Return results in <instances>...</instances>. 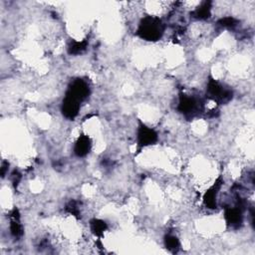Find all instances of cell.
Here are the masks:
<instances>
[{"instance_id": "obj_4", "label": "cell", "mask_w": 255, "mask_h": 255, "mask_svg": "<svg viewBox=\"0 0 255 255\" xmlns=\"http://www.w3.org/2000/svg\"><path fill=\"white\" fill-rule=\"evenodd\" d=\"M202 109V103L200 100L191 95L183 93L179 94L177 111L185 117H193Z\"/></svg>"}, {"instance_id": "obj_10", "label": "cell", "mask_w": 255, "mask_h": 255, "mask_svg": "<svg viewBox=\"0 0 255 255\" xmlns=\"http://www.w3.org/2000/svg\"><path fill=\"white\" fill-rule=\"evenodd\" d=\"M9 218H10V225H9L10 233L15 238L21 237L23 235L24 231H23V226L20 221V213H19L18 208H16V207L13 208V210L9 214Z\"/></svg>"}, {"instance_id": "obj_17", "label": "cell", "mask_w": 255, "mask_h": 255, "mask_svg": "<svg viewBox=\"0 0 255 255\" xmlns=\"http://www.w3.org/2000/svg\"><path fill=\"white\" fill-rule=\"evenodd\" d=\"M11 175H12V184L14 185V187H16L19 184V181L21 179V174L18 171L14 170V172Z\"/></svg>"}, {"instance_id": "obj_5", "label": "cell", "mask_w": 255, "mask_h": 255, "mask_svg": "<svg viewBox=\"0 0 255 255\" xmlns=\"http://www.w3.org/2000/svg\"><path fill=\"white\" fill-rule=\"evenodd\" d=\"M245 202L238 199V203L233 207H226L224 209V219L227 226L231 228H239L243 223V211Z\"/></svg>"}, {"instance_id": "obj_11", "label": "cell", "mask_w": 255, "mask_h": 255, "mask_svg": "<svg viewBox=\"0 0 255 255\" xmlns=\"http://www.w3.org/2000/svg\"><path fill=\"white\" fill-rule=\"evenodd\" d=\"M211 1H203L192 12L191 16L197 20H206L211 16Z\"/></svg>"}, {"instance_id": "obj_7", "label": "cell", "mask_w": 255, "mask_h": 255, "mask_svg": "<svg viewBox=\"0 0 255 255\" xmlns=\"http://www.w3.org/2000/svg\"><path fill=\"white\" fill-rule=\"evenodd\" d=\"M222 184H223V179H222V176L219 175L217 179L214 181V183L204 192L202 201L206 208L215 209L217 207V203H216L217 196Z\"/></svg>"}, {"instance_id": "obj_3", "label": "cell", "mask_w": 255, "mask_h": 255, "mask_svg": "<svg viewBox=\"0 0 255 255\" xmlns=\"http://www.w3.org/2000/svg\"><path fill=\"white\" fill-rule=\"evenodd\" d=\"M158 140V134L156 130L142 122L138 121L137 130H136V151L140 150L146 146L154 144Z\"/></svg>"}, {"instance_id": "obj_8", "label": "cell", "mask_w": 255, "mask_h": 255, "mask_svg": "<svg viewBox=\"0 0 255 255\" xmlns=\"http://www.w3.org/2000/svg\"><path fill=\"white\" fill-rule=\"evenodd\" d=\"M80 107L81 102L66 94L61 105V112L65 118L69 120H74L79 114Z\"/></svg>"}, {"instance_id": "obj_2", "label": "cell", "mask_w": 255, "mask_h": 255, "mask_svg": "<svg viewBox=\"0 0 255 255\" xmlns=\"http://www.w3.org/2000/svg\"><path fill=\"white\" fill-rule=\"evenodd\" d=\"M206 97L217 104H226L233 98V93L230 89L225 88L217 80L209 76L206 85Z\"/></svg>"}, {"instance_id": "obj_15", "label": "cell", "mask_w": 255, "mask_h": 255, "mask_svg": "<svg viewBox=\"0 0 255 255\" xmlns=\"http://www.w3.org/2000/svg\"><path fill=\"white\" fill-rule=\"evenodd\" d=\"M65 209H66V211H67L69 214L75 216L76 218H80V216H81V211H80V208H79V205H78V202H77V201H75V200L69 201V202L67 203Z\"/></svg>"}, {"instance_id": "obj_13", "label": "cell", "mask_w": 255, "mask_h": 255, "mask_svg": "<svg viewBox=\"0 0 255 255\" xmlns=\"http://www.w3.org/2000/svg\"><path fill=\"white\" fill-rule=\"evenodd\" d=\"M163 243L165 248L172 253H176L180 248L179 239L173 234H166L163 238Z\"/></svg>"}, {"instance_id": "obj_9", "label": "cell", "mask_w": 255, "mask_h": 255, "mask_svg": "<svg viewBox=\"0 0 255 255\" xmlns=\"http://www.w3.org/2000/svg\"><path fill=\"white\" fill-rule=\"evenodd\" d=\"M92 148V139L87 134H81L74 144V153L79 157L86 156Z\"/></svg>"}, {"instance_id": "obj_12", "label": "cell", "mask_w": 255, "mask_h": 255, "mask_svg": "<svg viewBox=\"0 0 255 255\" xmlns=\"http://www.w3.org/2000/svg\"><path fill=\"white\" fill-rule=\"evenodd\" d=\"M90 228L94 235L97 237L103 236L104 232L108 229V224L106 221L99 219V218H93L90 220Z\"/></svg>"}, {"instance_id": "obj_1", "label": "cell", "mask_w": 255, "mask_h": 255, "mask_svg": "<svg viewBox=\"0 0 255 255\" xmlns=\"http://www.w3.org/2000/svg\"><path fill=\"white\" fill-rule=\"evenodd\" d=\"M164 29V24L159 17L147 15L139 21L136 35L145 41L154 42L162 37Z\"/></svg>"}, {"instance_id": "obj_14", "label": "cell", "mask_w": 255, "mask_h": 255, "mask_svg": "<svg viewBox=\"0 0 255 255\" xmlns=\"http://www.w3.org/2000/svg\"><path fill=\"white\" fill-rule=\"evenodd\" d=\"M88 48V41H71L68 45V53L70 55H79L82 54Z\"/></svg>"}, {"instance_id": "obj_6", "label": "cell", "mask_w": 255, "mask_h": 255, "mask_svg": "<svg viewBox=\"0 0 255 255\" xmlns=\"http://www.w3.org/2000/svg\"><path fill=\"white\" fill-rule=\"evenodd\" d=\"M66 94L70 95L71 97L82 103L90 95V87L85 80L78 78L72 81Z\"/></svg>"}, {"instance_id": "obj_18", "label": "cell", "mask_w": 255, "mask_h": 255, "mask_svg": "<svg viewBox=\"0 0 255 255\" xmlns=\"http://www.w3.org/2000/svg\"><path fill=\"white\" fill-rule=\"evenodd\" d=\"M9 166V163L7 161H3L2 162V167H1V173H2V176L5 175L6 173V167Z\"/></svg>"}, {"instance_id": "obj_16", "label": "cell", "mask_w": 255, "mask_h": 255, "mask_svg": "<svg viewBox=\"0 0 255 255\" xmlns=\"http://www.w3.org/2000/svg\"><path fill=\"white\" fill-rule=\"evenodd\" d=\"M238 23V20L235 19L234 17H231V16H227V17H223L221 18L219 21H218V24L221 26V27H224V28H228V29H231V28H234Z\"/></svg>"}]
</instances>
